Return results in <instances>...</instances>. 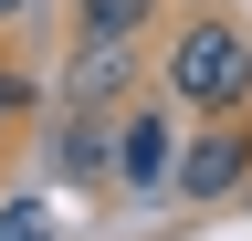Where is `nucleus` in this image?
<instances>
[{"label":"nucleus","instance_id":"1","mask_svg":"<svg viewBox=\"0 0 252 241\" xmlns=\"http://www.w3.org/2000/svg\"><path fill=\"white\" fill-rule=\"evenodd\" d=\"M168 105L189 115H231L252 105V42H242V21H220V11H189L179 32H168Z\"/></svg>","mask_w":252,"mask_h":241},{"label":"nucleus","instance_id":"2","mask_svg":"<svg viewBox=\"0 0 252 241\" xmlns=\"http://www.w3.org/2000/svg\"><path fill=\"white\" fill-rule=\"evenodd\" d=\"M179 199H231L242 178H252V126H231V115H220L210 136H179Z\"/></svg>","mask_w":252,"mask_h":241},{"label":"nucleus","instance_id":"3","mask_svg":"<svg viewBox=\"0 0 252 241\" xmlns=\"http://www.w3.org/2000/svg\"><path fill=\"white\" fill-rule=\"evenodd\" d=\"M137 53H147V42H94V32H74V63H63V115H105L126 84H137Z\"/></svg>","mask_w":252,"mask_h":241},{"label":"nucleus","instance_id":"4","mask_svg":"<svg viewBox=\"0 0 252 241\" xmlns=\"http://www.w3.org/2000/svg\"><path fill=\"white\" fill-rule=\"evenodd\" d=\"M168 168H179V115L168 105H126L116 115V178L126 189H158Z\"/></svg>","mask_w":252,"mask_h":241},{"label":"nucleus","instance_id":"5","mask_svg":"<svg viewBox=\"0 0 252 241\" xmlns=\"http://www.w3.org/2000/svg\"><path fill=\"white\" fill-rule=\"evenodd\" d=\"M53 178H63V189H105V178H116V126H105V115H63Z\"/></svg>","mask_w":252,"mask_h":241},{"label":"nucleus","instance_id":"6","mask_svg":"<svg viewBox=\"0 0 252 241\" xmlns=\"http://www.w3.org/2000/svg\"><path fill=\"white\" fill-rule=\"evenodd\" d=\"M158 11H168V0H74V32H94V42H147Z\"/></svg>","mask_w":252,"mask_h":241},{"label":"nucleus","instance_id":"7","mask_svg":"<svg viewBox=\"0 0 252 241\" xmlns=\"http://www.w3.org/2000/svg\"><path fill=\"white\" fill-rule=\"evenodd\" d=\"M0 241H53V210L42 199H11V210H0Z\"/></svg>","mask_w":252,"mask_h":241},{"label":"nucleus","instance_id":"8","mask_svg":"<svg viewBox=\"0 0 252 241\" xmlns=\"http://www.w3.org/2000/svg\"><path fill=\"white\" fill-rule=\"evenodd\" d=\"M11 11H21V0H0V21H11Z\"/></svg>","mask_w":252,"mask_h":241}]
</instances>
